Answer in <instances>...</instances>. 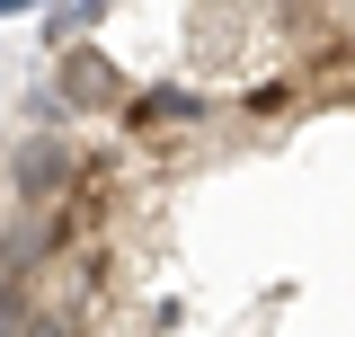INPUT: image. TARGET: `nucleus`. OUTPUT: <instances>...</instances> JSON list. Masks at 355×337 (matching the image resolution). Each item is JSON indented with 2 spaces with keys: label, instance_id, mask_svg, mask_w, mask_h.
<instances>
[{
  "label": "nucleus",
  "instance_id": "nucleus-4",
  "mask_svg": "<svg viewBox=\"0 0 355 337\" xmlns=\"http://www.w3.org/2000/svg\"><path fill=\"white\" fill-rule=\"evenodd\" d=\"M302 107V80H258V89H240V116L249 125H284Z\"/></svg>",
  "mask_w": 355,
  "mask_h": 337
},
{
  "label": "nucleus",
  "instance_id": "nucleus-2",
  "mask_svg": "<svg viewBox=\"0 0 355 337\" xmlns=\"http://www.w3.org/2000/svg\"><path fill=\"white\" fill-rule=\"evenodd\" d=\"M53 98H62V116H98V107H125L133 80L98 53V44H71V53L53 62Z\"/></svg>",
  "mask_w": 355,
  "mask_h": 337
},
{
  "label": "nucleus",
  "instance_id": "nucleus-3",
  "mask_svg": "<svg viewBox=\"0 0 355 337\" xmlns=\"http://www.w3.org/2000/svg\"><path fill=\"white\" fill-rule=\"evenodd\" d=\"M116 116H125V133H151V125H178V133H187V125H205V98L178 89V80H160V89H133Z\"/></svg>",
  "mask_w": 355,
  "mask_h": 337
},
{
  "label": "nucleus",
  "instance_id": "nucleus-5",
  "mask_svg": "<svg viewBox=\"0 0 355 337\" xmlns=\"http://www.w3.org/2000/svg\"><path fill=\"white\" fill-rule=\"evenodd\" d=\"M18 337H89V320H71V311H44V302H36Z\"/></svg>",
  "mask_w": 355,
  "mask_h": 337
},
{
  "label": "nucleus",
  "instance_id": "nucleus-1",
  "mask_svg": "<svg viewBox=\"0 0 355 337\" xmlns=\"http://www.w3.org/2000/svg\"><path fill=\"white\" fill-rule=\"evenodd\" d=\"M71 187H80V142L27 133V142L9 151V196H18V213H62Z\"/></svg>",
  "mask_w": 355,
  "mask_h": 337
}]
</instances>
